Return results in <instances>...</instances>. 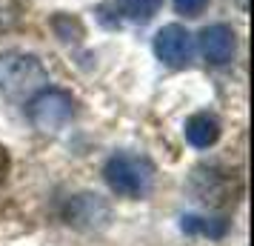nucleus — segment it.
Instances as JSON below:
<instances>
[{
	"label": "nucleus",
	"instance_id": "f257e3e1",
	"mask_svg": "<svg viewBox=\"0 0 254 246\" xmlns=\"http://www.w3.org/2000/svg\"><path fill=\"white\" fill-rule=\"evenodd\" d=\"M49 75L35 55L26 52H3L0 55V92L12 100H26L46 89Z\"/></svg>",
	"mask_w": 254,
	"mask_h": 246
},
{
	"label": "nucleus",
	"instance_id": "f03ea898",
	"mask_svg": "<svg viewBox=\"0 0 254 246\" xmlns=\"http://www.w3.org/2000/svg\"><path fill=\"white\" fill-rule=\"evenodd\" d=\"M103 177L109 189L123 198H146L154 186V166L143 155H112L103 166Z\"/></svg>",
	"mask_w": 254,
	"mask_h": 246
},
{
	"label": "nucleus",
	"instance_id": "7ed1b4c3",
	"mask_svg": "<svg viewBox=\"0 0 254 246\" xmlns=\"http://www.w3.org/2000/svg\"><path fill=\"white\" fill-rule=\"evenodd\" d=\"M74 115V97L63 89H40L29 100V120L40 132H60Z\"/></svg>",
	"mask_w": 254,
	"mask_h": 246
},
{
	"label": "nucleus",
	"instance_id": "20e7f679",
	"mask_svg": "<svg viewBox=\"0 0 254 246\" xmlns=\"http://www.w3.org/2000/svg\"><path fill=\"white\" fill-rule=\"evenodd\" d=\"M154 52H157V58L166 63V66H172V69H186L191 58H194V40L191 35L186 32L183 26H163L157 37H154Z\"/></svg>",
	"mask_w": 254,
	"mask_h": 246
},
{
	"label": "nucleus",
	"instance_id": "39448f33",
	"mask_svg": "<svg viewBox=\"0 0 254 246\" xmlns=\"http://www.w3.org/2000/svg\"><path fill=\"white\" fill-rule=\"evenodd\" d=\"M234 46H237L234 43V32L226 23L206 26L200 32V52H203V58L211 66H226L234 58Z\"/></svg>",
	"mask_w": 254,
	"mask_h": 246
},
{
	"label": "nucleus",
	"instance_id": "423d86ee",
	"mask_svg": "<svg viewBox=\"0 0 254 246\" xmlns=\"http://www.w3.org/2000/svg\"><path fill=\"white\" fill-rule=\"evenodd\" d=\"M191 192L197 195V200H203L208 206H223L231 198V180L229 175H223L217 169H197L191 177Z\"/></svg>",
	"mask_w": 254,
	"mask_h": 246
},
{
	"label": "nucleus",
	"instance_id": "0eeeda50",
	"mask_svg": "<svg viewBox=\"0 0 254 246\" xmlns=\"http://www.w3.org/2000/svg\"><path fill=\"white\" fill-rule=\"evenodd\" d=\"M220 138V120L208 112H197L186 120V141L197 146V149H208L214 146Z\"/></svg>",
	"mask_w": 254,
	"mask_h": 246
},
{
	"label": "nucleus",
	"instance_id": "6e6552de",
	"mask_svg": "<svg viewBox=\"0 0 254 246\" xmlns=\"http://www.w3.org/2000/svg\"><path fill=\"white\" fill-rule=\"evenodd\" d=\"M97 212L109 215L103 200L97 198V195H80V198H74L69 203V215H66V218H69V223H74V226H94V221H100Z\"/></svg>",
	"mask_w": 254,
	"mask_h": 246
},
{
	"label": "nucleus",
	"instance_id": "1a4fd4ad",
	"mask_svg": "<svg viewBox=\"0 0 254 246\" xmlns=\"http://www.w3.org/2000/svg\"><path fill=\"white\" fill-rule=\"evenodd\" d=\"M180 229L189 235H203V238H223V235L229 232V221H208V218H194V215H186L183 221H180Z\"/></svg>",
	"mask_w": 254,
	"mask_h": 246
},
{
	"label": "nucleus",
	"instance_id": "9d476101",
	"mask_svg": "<svg viewBox=\"0 0 254 246\" xmlns=\"http://www.w3.org/2000/svg\"><path fill=\"white\" fill-rule=\"evenodd\" d=\"M120 3V12L126 14L128 20H137V23H146L154 14L160 12L163 0H117Z\"/></svg>",
	"mask_w": 254,
	"mask_h": 246
},
{
	"label": "nucleus",
	"instance_id": "9b49d317",
	"mask_svg": "<svg viewBox=\"0 0 254 246\" xmlns=\"http://www.w3.org/2000/svg\"><path fill=\"white\" fill-rule=\"evenodd\" d=\"M208 0H174V9L180 14H189V17H194V14H200L203 9H206Z\"/></svg>",
	"mask_w": 254,
	"mask_h": 246
},
{
	"label": "nucleus",
	"instance_id": "f8f14e48",
	"mask_svg": "<svg viewBox=\"0 0 254 246\" xmlns=\"http://www.w3.org/2000/svg\"><path fill=\"white\" fill-rule=\"evenodd\" d=\"M9 166H12V161H9V152L0 146V183L6 180V175H9Z\"/></svg>",
	"mask_w": 254,
	"mask_h": 246
},
{
	"label": "nucleus",
	"instance_id": "ddd939ff",
	"mask_svg": "<svg viewBox=\"0 0 254 246\" xmlns=\"http://www.w3.org/2000/svg\"><path fill=\"white\" fill-rule=\"evenodd\" d=\"M240 6H243V9H246V6H249V0H240Z\"/></svg>",
	"mask_w": 254,
	"mask_h": 246
}]
</instances>
